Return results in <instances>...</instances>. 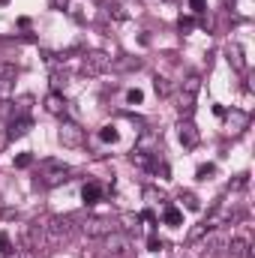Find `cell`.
<instances>
[{"label": "cell", "mask_w": 255, "mask_h": 258, "mask_svg": "<svg viewBox=\"0 0 255 258\" xmlns=\"http://www.w3.org/2000/svg\"><path fill=\"white\" fill-rule=\"evenodd\" d=\"M81 231H84L87 237H99V240H102L105 234L117 231V219H111V216H90V219H84Z\"/></svg>", "instance_id": "277c9868"}, {"label": "cell", "mask_w": 255, "mask_h": 258, "mask_svg": "<svg viewBox=\"0 0 255 258\" xmlns=\"http://www.w3.org/2000/svg\"><path fill=\"white\" fill-rule=\"evenodd\" d=\"M33 165V153H18L15 156V168H30Z\"/></svg>", "instance_id": "cb8c5ba5"}, {"label": "cell", "mask_w": 255, "mask_h": 258, "mask_svg": "<svg viewBox=\"0 0 255 258\" xmlns=\"http://www.w3.org/2000/svg\"><path fill=\"white\" fill-rule=\"evenodd\" d=\"M189 9L195 15H204L207 12V0H189Z\"/></svg>", "instance_id": "f546056e"}, {"label": "cell", "mask_w": 255, "mask_h": 258, "mask_svg": "<svg viewBox=\"0 0 255 258\" xmlns=\"http://www.w3.org/2000/svg\"><path fill=\"white\" fill-rule=\"evenodd\" d=\"M141 60L138 57H117V60H111V69H117V72H129V69H138Z\"/></svg>", "instance_id": "2e32d148"}, {"label": "cell", "mask_w": 255, "mask_h": 258, "mask_svg": "<svg viewBox=\"0 0 255 258\" xmlns=\"http://www.w3.org/2000/svg\"><path fill=\"white\" fill-rule=\"evenodd\" d=\"M81 198H84V204H99L102 201V186L99 183H84V189H81Z\"/></svg>", "instance_id": "5bb4252c"}, {"label": "cell", "mask_w": 255, "mask_h": 258, "mask_svg": "<svg viewBox=\"0 0 255 258\" xmlns=\"http://www.w3.org/2000/svg\"><path fill=\"white\" fill-rule=\"evenodd\" d=\"M225 54H228V63L234 66L237 72H246V60H243V48H240V42H231Z\"/></svg>", "instance_id": "4fadbf2b"}, {"label": "cell", "mask_w": 255, "mask_h": 258, "mask_svg": "<svg viewBox=\"0 0 255 258\" xmlns=\"http://www.w3.org/2000/svg\"><path fill=\"white\" fill-rule=\"evenodd\" d=\"M33 129V120L27 117V114H21V117H12V123H9V129H6V138H21V135H27Z\"/></svg>", "instance_id": "8fae6325"}, {"label": "cell", "mask_w": 255, "mask_h": 258, "mask_svg": "<svg viewBox=\"0 0 255 258\" xmlns=\"http://www.w3.org/2000/svg\"><path fill=\"white\" fill-rule=\"evenodd\" d=\"M57 138H60L63 147H81V144H84V129L78 126L75 120H60Z\"/></svg>", "instance_id": "8992f818"}, {"label": "cell", "mask_w": 255, "mask_h": 258, "mask_svg": "<svg viewBox=\"0 0 255 258\" xmlns=\"http://www.w3.org/2000/svg\"><path fill=\"white\" fill-rule=\"evenodd\" d=\"M207 231H210V228H207L204 222H198V225H192V228H189V237H186V240H189V243H198Z\"/></svg>", "instance_id": "d6986e66"}, {"label": "cell", "mask_w": 255, "mask_h": 258, "mask_svg": "<svg viewBox=\"0 0 255 258\" xmlns=\"http://www.w3.org/2000/svg\"><path fill=\"white\" fill-rule=\"evenodd\" d=\"M51 3H54V9H66V3H69V0H51Z\"/></svg>", "instance_id": "836d02e7"}, {"label": "cell", "mask_w": 255, "mask_h": 258, "mask_svg": "<svg viewBox=\"0 0 255 258\" xmlns=\"http://www.w3.org/2000/svg\"><path fill=\"white\" fill-rule=\"evenodd\" d=\"M3 258H24V252H15V249H12L9 255H3Z\"/></svg>", "instance_id": "e575fe53"}, {"label": "cell", "mask_w": 255, "mask_h": 258, "mask_svg": "<svg viewBox=\"0 0 255 258\" xmlns=\"http://www.w3.org/2000/svg\"><path fill=\"white\" fill-rule=\"evenodd\" d=\"M198 90H201V75L192 72V75L183 78V84H180V96H177V111H180V117H192Z\"/></svg>", "instance_id": "6da1fadb"}, {"label": "cell", "mask_w": 255, "mask_h": 258, "mask_svg": "<svg viewBox=\"0 0 255 258\" xmlns=\"http://www.w3.org/2000/svg\"><path fill=\"white\" fill-rule=\"evenodd\" d=\"M63 180H69V165L57 162V159H45L42 162V174L36 180V189H51V186H60Z\"/></svg>", "instance_id": "7a4b0ae2"}, {"label": "cell", "mask_w": 255, "mask_h": 258, "mask_svg": "<svg viewBox=\"0 0 255 258\" xmlns=\"http://www.w3.org/2000/svg\"><path fill=\"white\" fill-rule=\"evenodd\" d=\"M192 27H195V21H192L189 15H186V18H183V15H180V30H183V33H189Z\"/></svg>", "instance_id": "4dcf8cb0"}, {"label": "cell", "mask_w": 255, "mask_h": 258, "mask_svg": "<svg viewBox=\"0 0 255 258\" xmlns=\"http://www.w3.org/2000/svg\"><path fill=\"white\" fill-rule=\"evenodd\" d=\"M0 81H3V78H0Z\"/></svg>", "instance_id": "f35d334b"}, {"label": "cell", "mask_w": 255, "mask_h": 258, "mask_svg": "<svg viewBox=\"0 0 255 258\" xmlns=\"http://www.w3.org/2000/svg\"><path fill=\"white\" fill-rule=\"evenodd\" d=\"M177 138H180V144H183L186 150L198 147L201 135H198V126L192 123V117H180V123H177Z\"/></svg>", "instance_id": "9c48e42d"}, {"label": "cell", "mask_w": 255, "mask_h": 258, "mask_svg": "<svg viewBox=\"0 0 255 258\" xmlns=\"http://www.w3.org/2000/svg\"><path fill=\"white\" fill-rule=\"evenodd\" d=\"M138 219H141V222H150V225H153V222H156V213H153V210H144V213H138Z\"/></svg>", "instance_id": "1f68e13d"}, {"label": "cell", "mask_w": 255, "mask_h": 258, "mask_svg": "<svg viewBox=\"0 0 255 258\" xmlns=\"http://www.w3.org/2000/svg\"><path fill=\"white\" fill-rule=\"evenodd\" d=\"M117 138H120V135H117V129H114V126H102V129H99V141H105V144H114Z\"/></svg>", "instance_id": "ffe728a7"}, {"label": "cell", "mask_w": 255, "mask_h": 258, "mask_svg": "<svg viewBox=\"0 0 255 258\" xmlns=\"http://www.w3.org/2000/svg\"><path fill=\"white\" fill-rule=\"evenodd\" d=\"M102 240H105V255H129V249H132V237L123 231H111Z\"/></svg>", "instance_id": "52a82bcc"}, {"label": "cell", "mask_w": 255, "mask_h": 258, "mask_svg": "<svg viewBox=\"0 0 255 258\" xmlns=\"http://www.w3.org/2000/svg\"><path fill=\"white\" fill-rule=\"evenodd\" d=\"M180 201L189 207V210H201V201H198V195H192V192H180Z\"/></svg>", "instance_id": "7402d4cb"}, {"label": "cell", "mask_w": 255, "mask_h": 258, "mask_svg": "<svg viewBox=\"0 0 255 258\" xmlns=\"http://www.w3.org/2000/svg\"><path fill=\"white\" fill-rule=\"evenodd\" d=\"M147 249H150V252H159V249H165V240H162V237H156V234H150Z\"/></svg>", "instance_id": "484cf974"}, {"label": "cell", "mask_w": 255, "mask_h": 258, "mask_svg": "<svg viewBox=\"0 0 255 258\" xmlns=\"http://www.w3.org/2000/svg\"><path fill=\"white\" fill-rule=\"evenodd\" d=\"M153 87H156L159 96H168V90H171V87H168V78H159V75L153 78Z\"/></svg>", "instance_id": "603a6c76"}, {"label": "cell", "mask_w": 255, "mask_h": 258, "mask_svg": "<svg viewBox=\"0 0 255 258\" xmlns=\"http://www.w3.org/2000/svg\"><path fill=\"white\" fill-rule=\"evenodd\" d=\"M9 252H12V240H9V234L3 231V234H0V255H9Z\"/></svg>", "instance_id": "83f0119b"}, {"label": "cell", "mask_w": 255, "mask_h": 258, "mask_svg": "<svg viewBox=\"0 0 255 258\" xmlns=\"http://www.w3.org/2000/svg\"><path fill=\"white\" fill-rule=\"evenodd\" d=\"M60 81H66V75H60V72H54V75H51V87H54L57 93H60Z\"/></svg>", "instance_id": "d6a6232c"}, {"label": "cell", "mask_w": 255, "mask_h": 258, "mask_svg": "<svg viewBox=\"0 0 255 258\" xmlns=\"http://www.w3.org/2000/svg\"><path fill=\"white\" fill-rule=\"evenodd\" d=\"M117 222H123L126 231H138V222H141V219H138V213H120Z\"/></svg>", "instance_id": "ac0fdd59"}, {"label": "cell", "mask_w": 255, "mask_h": 258, "mask_svg": "<svg viewBox=\"0 0 255 258\" xmlns=\"http://www.w3.org/2000/svg\"><path fill=\"white\" fill-rule=\"evenodd\" d=\"M0 3H9V0H0Z\"/></svg>", "instance_id": "8d00e7d4"}, {"label": "cell", "mask_w": 255, "mask_h": 258, "mask_svg": "<svg viewBox=\"0 0 255 258\" xmlns=\"http://www.w3.org/2000/svg\"><path fill=\"white\" fill-rule=\"evenodd\" d=\"M0 207H3V201H0Z\"/></svg>", "instance_id": "74e56055"}, {"label": "cell", "mask_w": 255, "mask_h": 258, "mask_svg": "<svg viewBox=\"0 0 255 258\" xmlns=\"http://www.w3.org/2000/svg\"><path fill=\"white\" fill-rule=\"evenodd\" d=\"M108 69H111V57L105 51H87L84 60H81V72L90 75V78H96V75H102Z\"/></svg>", "instance_id": "5b68a950"}, {"label": "cell", "mask_w": 255, "mask_h": 258, "mask_svg": "<svg viewBox=\"0 0 255 258\" xmlns=\"http://www.w3.org/2000/svg\"><path fill=\"white\" fill-rule=\"evenodd\" d=\"M129 159H132V165H138V168H153V159H156V156H153V153H144V150H135Z\"/></svg>", "instance_id": "9a60e30c"}, {"label": "cell", "mask_w": 255, "mask_h": 258, "mask_svg": "<svg viewBox=\"0 0 255 258\" xmlns=\"http://www.w3.org/2000/svg\"><path fill=\"white\" fill-rule=\"evenodd\" d=\"M105 9H108V15H111V18H117V21H126V12H123V6L111 3V6H105Z\"/></svg>", "instance_id": "d4e9b609"}, {"label": "cell", "mask_w": 255, "mask_h": 258, "mask_svg": "<svg viewBox=\"0 0 255 258\" xmlns=\"http://www.w3.org/2000/svg\"><path fill=\"white\" fill-rule=\"evenodd\" d=\"M144 201H150V204H153V201H165V198H162V192H156L153 186H144Z\"/></svg>", "instance_id": "4316f807"}, {"label": "cell", "mask_w": 255, "mask_h": 258, "mask_svg": "<svg viewBox=\"0 0 255 258\" xmlns=\"http://www.w3.org/2000/svg\"><path fill=\"white\" fill-rule=\"evenodd\" d=\"M141 99H144V93H141L138 87H132V90H129V93H126V102H129V105H138Z\"/></svg>", "instance_id": "f1b7e54d"}, {"label": "cell", "mask_w": 255, "mask_h": 258, "mask_svg": "<svg viewBox=\"0 0 255 258\" xmlns=\"http://www.w3.org/2000/svg\"><path fill=\"white\" fill-rule=\"evenodd\" d=\"M228 255L231 258H249L252 255L249 240H246V237H231V240H228Z\"/></svg>", "instance_id": "7c38bea8"}, {"label": "cell", "mask_w": 255, "mask_h": 258, "mask_svg": "<svg viewBox=\"0 0 255 258\" xmlns=\"http://www.w3.org/2000/svg\"><path fill=\"white\" fill-rule=\"evenodd\" d=\"M225 117V132L228 135H240L243 129H249V111H243V108H231V111H225L222 114Z\"/></svg>", "instance_id": "ba28073f"}, {"label": "cell", "mask_w": 255, "mask_h": 258, "mask_svg": "<svg viewBox=\"0 0 255 258\" xmlns=\"http://www.w3.org/2000/svg\"><path fill=\"white\" fill-rule=\"evenodd\" d=\"M162 219H165V225H180V222H183V213H180L177 207H171V204H168V207H165V213H162Z\"/></svg>", "instance_id": "e0dca14e"}, {"label": "cell", "mask_w": 255, "mask_h": 258, "mask_svg": "<svg viewBox=\"0 0 255 258\" xmlns=\"http://www.w3.org/2000/svg\"><path fill=\"white\" fill-rule=\"evenodd\" d=\"M42 105H45V111L54 114V117H63L66 114V99H63V93H57V90H51V93L42 99Z\"/></svg>", "instance_id": "30bf717a"}, {"label": "cell", "mask_w": 255, "mask_h": 258, "mask_svg": "<svg viewBox=\"0 0 255 258\" xmlns=\"http://www.w3.org/2000/svg\"><path fill=\"white\" fill-rule=\"evenodd\" d=\"M213 174H216V165H213V162H207V165H198V171H195V177H198V180H210Z\"/></svg>", "instance_id": "44dd1931"}, {"label": "cell", "mask_w": 255, "mask_h": 258, "mask_svg": "<svg viewBox=\"0 0 255 258\" xmlns=\"http://www.w3.org/2000/svg\"><path fill=\"white\" fill-rule=\"evenodd\" d=\"M24 243L27 249H48V219H33L27 225V234H24Z\"/></svg>", "instance_id": "3957f363"}, {"label": "cell", "mask_w": 255, "mask_h": 258, "mask_svg": "<svg viewBox=\"0 0 255 258\" xmlns=\"http://www.w3.org/2000/svg\"><path fill=\"white\" fill-rule=\"evenodd\" d=\"M222 6H231L234 9V0H222Z\"/></svg>", "instance_id": "d590c367"}]
</instances>
